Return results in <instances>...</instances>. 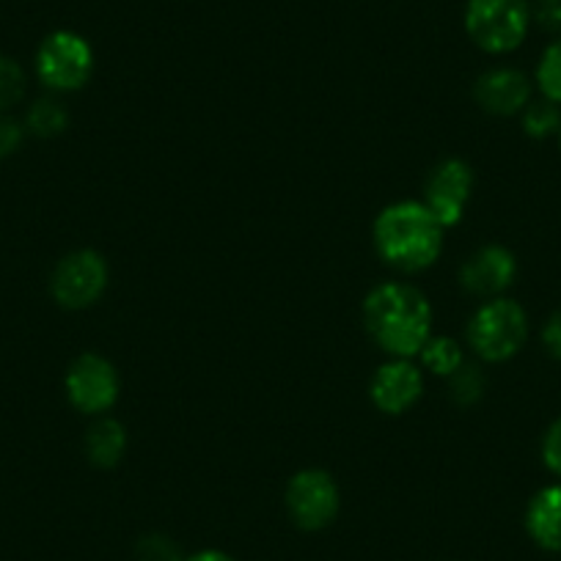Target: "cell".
<instances>
[{"instance_id": "7", "label": "cell", "mask_w": 561, "mask_h": 561, "mask_svg": "<svg viewBox=\"0 0 561 561\" xmlns=\"http://www.w3.org/2000/svg\"><path fill=\"white\" fill-rule=\"evenodd\" d=\"M287 515L300 531H322L342 512V490L325 468H304L284 488Z\"/></svg>"}, {"instance_id": "10", "label": "cell", "mask_w": 561, "mask_h": 561, "mask_svg": "<svg viewBox=\"0 0 561 561\" xmlns=\"http://www.w3.org/2000/svg\"><path fill=\"white\" fill-rule=\"evenodd\" d=\"M517 278V256L506 245L490 242V245L477 248L460 267V287L471 298L493 300L504 298L506 289Z\"/></svg>"}, {"instance_id": "24", "label": "cell", "mask_w": 561, "mask_h": 561, "mask_svg": "<svg viewBox=\"0 0 561 561\" xmlns=\"http://www.w3.org/2000/svg\"><path fill=\"white\" fill-rule=\"evenodd\" d=\"M542 462L553 477L561 479V415L542 435Z\"/></svg>"}, {"instance_id": "17", "label": "cell", "mask_w": 561, "mask_h": 561, "mask_svg": "<svg viewBox=\"0 0 561 561\" xmlns=\"http://www.w3.org/2000/svg\"><path fill=\"white\" fill-rule=\"evenodd\" d=\"M520 124H523V133L534 140H545V138H550V135H559L561 105L545 100V96L531 100L526 105V111L520 113Z\"/></svg>"}, {"instance_id": "25", "label": "cell", "mask_w": 561, "mask_h": 561, "mask_svg": "<svg viewBox=\"0 0 561 561\" xmlns=\"http://www.w3.org/2000/svg\"><path fill=\"white\" fill-rule=\"evenodd\" d=\"M542 347L553 360H561V309H556L542 325Z\"/></svg>"}, {"instance_id": "21", "label": "cell", "mask_w": 561, "mask_h": 561, "mask_svg": "<svg viewBox=\"0 0 561 561\" xmlns=\"http://www.w3.org/2000/svg\"><path fill=\"white\" fill-rule=\"evenodd\" d=\"M138 561H185V556L165 534H149L138 542Z\"/></svg>"}, {"instance_id": "5", "label": "cell", "mask_w": 561, "mask_h": 561, "mask_svg": "<svg viewBox=\"0 0 561 561\" xmlns=\"http://www.w3.org/2000/svg\"><path fill=\"white\" fill-rule=\"evenodd\" d=\"M96 67V56L91 42L78 31H53L42 39L36 50L34 69L45 89L56 94H72L91 80Z\"/></svg>"}, {"instance_id": "15", "label": "cell", "mask_w": 561, "mask_h": 561, "mask_svg": "<svg viewBox=\"0 0 561 561\" xmlns=\"http://www.w3.org/2000/svg\"><path fill=\"white\" fill-rule=\"evenodd\" d=\"M419 364L424 366L427 371H433L435 377H444V380H449V377L455 375L462 364H466V350H462V344L457 342V339L438 336V333H433V336H430V342L421 347Z\"/></svg>"}, {"instance_id": "1", "label": "cell", "mask_w": 561, "mask_h": 561, "mask_svg": "<svg viewBox=\"0 0 561 561\" xmlns=\"http://www.w3.org/2000/svg\"><path fill=\"white\" fill-rule=\"evenodd\" d=\"M364 328L388 358H419L435 325L433 304L419 287L404 280H382L369 289L360 306Z\"/></svg>"}, {"instance_id": "11", "label": "cell", "mask_w": 561, "mask_h": 561, "mask_svg": "<svg viewBox=\"0 0 561 561\" xmlns=\"http://www.w3.org/2000/svg\"><path fill=\"white\" fill-rule=\"evenodd\" d=\"M424 397V371L413 358H388L369 380V399L380 413L404 415Z\"/></svg>"}, {"instance_id": "23", "label": "cell", "mask_w": 561, "mask_h": 561, "mask_svg": "<svg viewBox=\"0 0 561 561\" xmlns=\"http://www.w3.org/2000/svg\"><path fill=\"white\" fill-rule=\"evenodd\" d=\"M531 23L561 36V0H531Z\"/></svg>"}, {"instance_id": "14", "label": "cell", "mask_w": 561, "mask_h": 561, "mask_svg": "<svg viewBox=\"0 0 561 561\" xmlns=\"http://www.w3.org/2000/svg\"><path fill=\"white\" fill-rule=\"evenodd\" d=\"M127 427H124L122 421L113 419V415H96L94 421L85 430L83 438V451L85 460L91 462L94 468H102V471H111L116 468L118 462L124 460L127 455Z\"/></svg>"}, {"instance_id": "4", "label": "cell", "mask_w": 561, "mask_h": 561, "mask_svg": "<svg viewBox=\"0 0 561 561\" xmlns=\"http://www.w3.org/2000/svg\"><path fill=\"white\" fill-rule=\"evenodd\" d=\"M462 25L488 56H510L531 31V0H468Z\"/></svg>"}, {"instance_id": "20", "label": "cell", "mask_w": 561, "mask_h": 561, "mask_svg": "<svg viewBox=\"0 0 561 561\" xmlns=\"http://www.w3.org/2000/svg\"><path fill=\"white\" fill-rule=\"evenodd\" d=\"M25 72L14 58L0 56V113H9L25 96Z\"/></svg>"}, {"instance_id": "16", "label": "cell", "mask_w": 561, "mask_h": 561, "mask_svg": "<svg viewBox=\"0 0 561 561\" xmlns=\"http://www.w3.org/2000/svg\"><path fill=\"white\" fill-rule=\"evenodd\" d=\"M23 124L25 133L36 135V138H56V135H61L69 127V113L61 102L45 96V100H36L28 107Z\"/></svg>"}, {"instance_id": "27", "label": "cell", "mask_w": 561, "mask_h": 561, "mask_svg": "<svg viewBox=\"0 0 561 561\" xmlns=\"http://www.w3.org/2000/svg\"><path fill=\"white\" fill-rule=\"evenodd\" d=\"M559 147H561V129H559Z\"/></svg>"}, {"instance_id": "12", "label": "cell", "mask_w": 561, "mask_h": 561, "mask_svg": "<svg viewBox=\"0 0 561 561\" xmlns=\"http://www.w3.org/2000/svg\"><path fill=\"white\" fill-rule=\"evenodd\" d=\"M473 100L490 116H520L534 100V80L517 67H493L477 78Z\"/></svg>"}, {"instance_id": "9", "label": "cell", "mask_w": 561, "mask_h": 561, "mask_svg": "<svg viewBox=\"0 0 561 561\" xmlns=\"http://www.w3.org/2000/svg\"><path fill=\"white\" fill-rule=\"evenodd\" d=\"M473 185H477V174H473L471 163H466L462 158H446L430 171L421 202L427 204L430 213L444 224V229H455L466 218Z\"/></svg>"}, {"instance_id": "3", "label": "cell", "mask_w": 561, "mask_h": 561, "mask_svg": "<svg viewBox=\"0 0 561 561\" xmlns=\"http://www.w3.org/2000/svg\"><path fill=\"white\" fill-rule=\"evenodd\" d=\"M466 342L482 364H506L528 342L526 309L506 295L484 300L468 320Z\"/></svg>"}, {"instance_id": "26", "label": "cell", "mask_w": 561, "mask_h": 561, "mask_svg": "<svg viewBox=\"0 0 561 561\" xmlns=\"http://www.w3.org/2000/svg\"><path fill=\"white\" fill-rule=\"evenodd\" d=\"M185 561H234L229 553H224V550H215V548H207V550H198V553L187 556Z\"/></svg>"}, {"instance_id": "22", "label": "cell", "mask_w": 561, "mask_h": 561, "mask_svg": "<svg viewBox=\"0 0 561 561\" xmlns=\"http://www.w3.org/2000/svg\"><path fill=\"white\" fill-rule=\"evenodd\" d=\"M25 124L18 122L9 113H0V160L12 158L20 147H23L25 140Z\"/></svg>"}, {"instance_id": "2", "label": "cell", "mask_w": 561, "mask_h": 561, "mask_svg": "<svg viewBox=\"0 0 561 561\" xmlns=\"http://www.w3.org/2000/svg\"><path fill=\"white\" fill-rule=\"evenodd\" d=\"M375 253L386 267L402 275L424 273L444 253L446 229L424 202L402 198L386 204L371 224Z\"/></svg>"}, {"instance_id": "18", "label": "cell", "mask_w": 561, "mask_h": 561, "mask_svg": "<svg viewBox=\"0 0 561 561\" xmlns=\"http://www.w3.org/2000/svg\"><path fill=\"white\" fill-rule=\"evenodd\" d=\"M534 85H537L545 100L561 105V36H556L545 47L542 56H539L537 72H534Z\"/></svg>"}, {"instance_id": "6", "label": "cell", "mask_w": 561, "mask_h": 561, "mask_svg": "<svg viewBox=\"0 0 561 561\" xmlns=\"http://www.w3.org/2000/svg\"><path fill=\"white\" fill-rule=\"evenodd\" d=\"M111 267L94 248H78L56 262L50 273V295L61 309L83 311L105 295Z\"/></svg>"}, {"instance_id": "8", "label": "cell", "mask_w": 561, "mask_h": 561, "mask_svg": "<svg viewBox=\"0 0 561 561\" xmlns=\"http://www.w3.org/2000/svg\"><path fill=\"white\" fill-rule=\"evenodd\" d=\"M64 393L78 413L105 415L122 397V377L111 358L100 353H83L69 364L64 375Z\"/></svg>"}, {"instance_id": "13", "label": "cell", "mask_w": 561, "mask_h": 561, "mask_svg": "<svg viewBox=\"0 0 561 561\" xmlns=\"http://www.w3.org/2000/svg\"><path fill=\"white\" fill-rule=\"evenodd\" d=\"M526 531L550 553H561V484L537 490L526 506Z\"/></svg>"}, {"instance_id": "19", "label": "cell", "mask_w": 561, "mask_h": 561, "mask_svg": "<svg viewBox=\"0 0 561 561\" xmlns=\"http://www.w3.org/2000/svg\"><path fill=\"white\" fill-rule=\"evenodd\" d=\"M449 397L451 402L460 404V408H471L479 399L484 397V388H488V380H484V371L479 369L477 364L466 360L455 375L449 377Z\"/></svg>"}]
</instances>
